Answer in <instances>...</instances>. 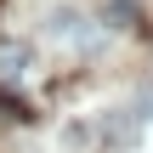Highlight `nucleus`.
Segmentation results:
<instances>
[{"label": "nucleus", "mask_w": 153, "mask_h": 153, "mask_svg": "<svg viewBox=\"0 0 153 153\" xmlns=\"http://www.w3.org/2000/svg\"><path fill=\"white\" fill-rule=\"evenodd\" d=\"M102 17H114V28H125V23H136V6L131 0H102Z\"/></svg>", "instance_id": "1"}, {"label": "nucleus", "mask_w": 153, "mask_h": 153, "mask_svg": "<svg viewBox=\"0 0 153 153\" xmlns=\"http://www.w3.org/2000/svg\"><path fill=\"white\" fill-rule=\"evenodd\" d=\"M23 119H28V108H23L17 97H6V91H0V125H23Z\"/></svg>", "instance_id": "2"}, {"label": "nucleus", "mask_w": 153, "mask_h": 153, "mask_svg": "<svg viewBox=\"0 0 153 153\" xmlns=\"http://www.w3.org/2000/svg\"><path fill=\"white\" fill-rule=\"evenodd\" d=\"M17 68H23V45H6L0 51V79H11Z\"/></svg>", "instance_id": "3"}]
</instances>
